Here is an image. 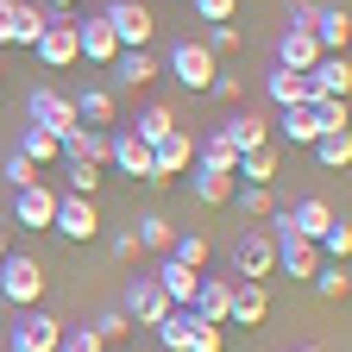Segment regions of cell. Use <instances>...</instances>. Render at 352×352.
I'll return each instance as SVG.
<instances>
[{"instance_id":"obj_41","label":"cell","mask_w":352,"mask_h":352,"mask_svg":"<svg viewBox=\"0 0 352 352\" xmlns=\"http://www.w3.org/2000/svg\"><path fill=\"white\" fill-rule=\"evenodd\" d=\"M88 327H95V333H101V346H120V340L132 333V321L120 315V308H101V315H95V321H88Z\"/></svg>"},{"instance_id":"obj_55","label":"cell","mask_w":352,"mask_h":352,"mask_svg":"<svg viewBox=\"0 0 352 352\" xmlns=\"http://www.w3.org/2000/svg\"><path fill=\"white\" fill-rule=\"evenodd\" d=\"M0 352H7V346H0Z\"/></svg>"},{"instance_id":"obj_34","label":"cell","mask_w":352,"mask_h":352,"mask_svg":"<svg viewBox=\"0 0 352 352\" xmlns=\"http://www.w3.org/2000/svg\"><path fill=\"white\" fill-rule=\"evenodd\" d=\"M308 283H315V296H321V302H346V296H352V271H346V264H321Z\"/></svg>"},{"instance_id":"obj_46","label":"cell","mask_w":352,"mask_h":352,"mask_svg":"<svg viewBox=\"0 0 352 352\" xmlns=\"http://www.w3.org/2000/svg\"><path fill=\"white\" fill-rule=\"evenodd\" d=\"M201 44H208L214 57H220V51H239V44H245V32H239V25L227 19V25H208V38H201Z\"/></svg>"},{"instance_id":"obj_51","label":"cell","mask_w":352,"mask_h":352,"mask_svg":"<svg viewBox=\"0 0 352 352\" xmlns=\"http://www.w3.org/2000/svg\"><path fill=\"white\" fill-rule=\"evenodd\" d=\"M0 258H7V227H0Z\"/></svg>"},{"instance_id":"obj_32","label":"cell","mask_w":352,"mask_h":352,"mask_svg":"<svg viewBox=\"0 0 352 352\" xmlns=\"http://www.w3.org/2000/svg\"><path fill=\"white\" fill-rule=\"evenodd\" d=\"M233 164H239V151H233L227 139H195V170H214V176H233Z\"/></svg>"},{"instance_id":"obj_43","label":"cell","mask_w":352,"mask_h":352,"mask_svg":"<svg viewBox=\"0 0 352 352\" xmlns=\"http://www.w3.org/2000/svg\"><path fill=\"white\" fill-rule=\"evenodd\" d=\"M38 176H44V170H38V164H25L19 151H13L7 164H0V183H7V189H32V183H38Z\"/></svg>"},{"instance_id":"obj_12","label":"cell","mask_w":352,"mask_h":352,"mask_svg":"<svg viewBox=\"0 0 352 352\" xmlns=\"http://www.w3.org/2000/svg\"><path fill=\"white\" fill-rule=\"evenodd\" d=\"M315 63H321L315 25H283V38H277V69H296V76H308Z\"/></svg>"},{"instance_id":"obj_24","label":"cell","mask_w":352,"mask_h":352,"mask_svg":"<svg viewBox=\"0 0 352 352\" xmlns=\"http://www.w3.org/2000/svg\"><path fill=\"white\" fill-rule=\"evenodd\" d=\"M315 44L321 51H346L352 44V13L346 7H315Z\"/></svg>"},{"instance_id":"obj_4","label":"cell","mask_w":352,"mask_h":352,"mask_svg":"<svg viewBox=\"0 0 352 352\" xmlns=\"http://www.w3.org/2000/svg\"><path fill=\"white\" fill-rule=\"evenodd\" d=\"M32 51H38L44 69H69V63H82V51H76V19H69V13H51Z\"/></svg>"},{"instance_id":"obj_1","label":"cell","mask_w":352,"mask_h":352,"mask_svg":"<svg viewBox=\"0 0 352 352\" xmlns=\"http://www.w3.org/2000/svg\"><path fill=\"white\" fill-rule=\"evenodd\" d=\"M227 271L239 283H264V277H271L277 271V239H271V227H239V239L227 252Z\"/></svg>"},{"instance_id":"obj_37","label":"cell","mask_w":352,"mask_h":352,"mask_svg":"<svg viewBox=\"0 0 352 352\" xmlns=\"http://www.w3.org/2000/svg\"><path fill=\"white\" fill-rule=\"evenodd\" d=\"M132 239H139V252H170L176 227H170L164 214H145V220H139V233H132Z\"/></svg>"},{"instance_id":"obj_19","label":"cell","mask_w":352,"mask_h":352,"mask_svg":"<svg viewBox=\"0 0 352 352\" xmlns=\"http://www.w3.org/2000/svg\"><path fill=\"white\" fill-rule=\"evenodd\" d=\"M107 164H113L120 176H139V183H151V145L139 139V132H113V151H107Z\"/></svg>"},{"instance_id":"obj_38","label":"cell","mask_w":352,"mask_h":352,"mask_svg":"<svg viewBox=\"0 0 352 352\" xmlns=\"http://www.w3.org/2000/svg\"><path fill=\"white\" fill-rule=\"evenodd\" d=\"M63 183H69V195H88V201H95L101 170H95V164H82V157H63Z\"/></svg>"},{"instance_id":"obj_30","label":"cell","mask_w":352,"mask_h":352,"mask_svg":"<svg viewBox=\"0 0 352 352\" xmlns=\"http://www.w3.org/2000/svg\"><path fill=\"white\" fill-rule=\"evenodd\" d=\"M189 189H195V201H201V208H227L239 183H233V176H214V170H195V176H189Z\"/></svg>"},{"instance_id":"obj_52","label":"cell","mask_w":352,"mask_h":352,"mask_svg":"<svg viewBox=\"0 0 352 352\" xmlns=\"http://www.w3.org/2000/svg\"><path fill=\"white\" fill-rule=\"evenodd\" d=\"M296 352H327V346H296Z\"/></svg>"},{"instance_id":"obj_35","label":"cell","mask_w":352,"mask_h":352,"mask_svg":"<svg viewBox=\"0 0 352 352\" xmlns=\"http://www.w3.org/2000/svg\"><path fill=\"white\" fill-rule=\"evenodd\" d=\"M164 258H176V264H189V271H208V233H176Z\"/></svg>"},{"instance_id":"obj_13","label":"cell","mask_w":352,"mask_h":352,"mask_svg":"<svg viewBox=\"0 0 352 352\" xmlns=\"http://www.w3.org/2000/svg\"><path fill=\"white\" fill-rule=\"evenodd\" d=\"M57 151H63V157H82V164H95V170H107L113 132H107V126H76V132H63V139H57ZM63 157H57V164H63Z\"/></svg>"},{"instance_id":"obj_20","label":"cell","mask_w":352,"mask_h":352,"mask_svg":"<svg viewBox=\"0 0 352 352\" xmlns=\"http://www.w3.org/2000/svg\"><path fill=\"white\" fill-rule=\"evenodd\" d=\"M308 82H315V95L346 101V95H352V63H346V51H321V63L308 69Z\"/></svg>"},{"instance_id":"obj_45","label":"cell","mask_w":352,"mask_h":352,"mask_svg":"<svg viewBox=\"0 0 352 352\" xmlns=\"http://www.w3.org/2000/svg\"><path fill=\"white\" fill-rule=\"evenodd\" d=\"M195 19L201 25H227V19H239V0H195Z\"/></svg>"},{"instance_id":"obj_27","label":"cell","mask_w":352,"mask_h":352,"mask_svg":"<svg viewBox=\"0 0 352 352\" xmlns=\"http://www.w3.org/2000/svg\"><path fill=\"white\" fill-rule=\"evenodd\" d=\"M233 176H245V183H258V189H271V183H277V145H258V151H239Z\"/></svg>"},{"instance_id":"obj_26","label":"cell","mask_w":352,"mask_h":352,"mask_svg":"<svg viewBox=\"0 0 352 352\" xmlns=\"http://www.w3.org/2000/svg\"><path fill=\"white\" fill-rule=\"evenodd\" d=\"M107 69L120 76V88H145V82H157V57H151V51H120Z\"/></svg>"},{"instance_id":"obj_17","label":"cell","mask_w":352,"mask_h":352,"mask_svg":"<svg viewBox=\"0 0 352 352\" xmlns=\"http://www.w3.org/2000/svg\"><path fill=\"white\" fill-rule=\"evenodd\" d=\"M333 220H340V214H333L321 195H302L296 208H283V227H289V233H302V239H321Z\"/></svg>"},{"instance_id":"obj_53","label":"cell","mask_w":352,"mask_h":352,"mask_svg":"<svg viewBox=\"0 0 352 352\" xmlns=\"http://www.w3.org/2000/svg\"><path fill=\"white\" fill-rule=\"evenodd\" d=\"M0 82H7V69H0Z\"/></svg>"},{"instance_id":"obj_28","label":"cell","mask_w":352,"mask_h":352,"mask_svg":"<svg viewBox=\"0 0 352 352\" xmlns=\"http://www.w3.org/2000/svg\"><path fill=\"white\" fill-rule=\"evenodd\" d=\"M69 101H76L82 126H113V88H82V95H69Z\"/></svg>"},{"instance_id":"obj_10","label":"cell","mask_w":352,"mask_h":352,"mask_svg":"<svg viewBox=\"0 0 352 352\" xmlns=\"http://www.w3.org/2000/svg\"><path fill=\"white\" fill-rule=\"evenodd\" d=\"M44 7H32V0H0V44H38V32H44Z\"/></svg>"},{"instance_id":"obj_31","label":"cell","mask_w":352,"mask_h":352,"mask_svg":"<svg viewBox=\"0 0 352 352\" xmlns=\"http://www.w3.org/2000/svg\"><path fill=\"white\" fill-rule=\"evenodd\" d=\"M13 151H19L25 164H38V170H51V164L63 157V151H57V139H51V132H38V126H25V132H19V145H13Z\"/></svg>"},{"instance_id":"obj_49","label":"cell","mask_w":352,"mask_h":352,"mask_svg":"<svg viewBox=\"0 0 352 352\" xmlns=\"http://www.w3.org/2000/svg\"><path fill=\"white\" fill-rule=\"evenodd\" d=\"M113 258H120V264H132V258H139V239L120 233V239H113Z\"/></svg>"},{"instance_id":"obj_23","label":"cell","mask_w":352,"mask_h":352,"mask_svg":"<svg viewBox=\"0 0 352 352\" xmlns=\"http://www.w3.org/2000/svg\"><path fill=\"white\" fill-rule=\"evenodd\" d=\"M264 95H271V107H296V101H315V82L296 76V69H271L264 76Z\"/></svg>"},{"instance_id":"obj_47","label":"cell","mask_w":352,"mask_h":352,"mask_svg":"<svg viewBox=\"0 0 352 352\" xmlns=\"http://www.w3.org/2000/svg\"><path fill=\"white\" fill-rule=\"evenodd\" d=\"M315 120H321V132H346V101L315 95Z\"/></svg>"},{"instance_id":"obj_15","label":"cell","mask_w":352,"mask_h":352,"mask_svg":"<svg viewBox=\"0 0 352 352\" xmlns=\"http://www.w3.org/2000/svg\"><path fill=\"white\" fill-rule=\"evenodd\" d=\"M76 51L95 63V69H107L113 57H120V38H113V25H107V13L101 19H76Z\"/></svg>"},{"instance_id":"obj_33","label":"cell","mask_w":352,"mask_h":352,"mask_svg":"<svg viewBox=\"0 0 352 352\" xmlns=\"http://www.w3.org/2000/svg\"><path fill=\"white\" fill-rule=\"evenodd\" d=\"M315 164L321 170H346L352 164V132H321L315 139Z\"/></svg>"},{"instance_id":"obj_7","label":"cell","mask_w":352,"mask_h":352,"mask_svg":"<svg viewBox=\"0 0 352 352\" xmlns=\"http://www.w3.org/2000/svg\"><path fill=\"white\" fill-rule=\"evenodd\" d=\"M107 25H113V38H120V51H145L151 32H157V19H151L145 0H113V7H107Z\"/></svg>"},{"instance_id":"obj_3","label":"cell","mask_w":352,"mask_h":352,"mask_svg":"<svg viewBox=\"0 0 352 352\" xmlns=\"http://www.w3.org/2000/svg\"><path fill=\"white\" fill-rule=\"evenodd\" d=\"M164 69H170L176 82H183L189 95H208V82L220 76V69H214V51H208L201 38H183V44H176V51L164 57Z\"/></svg>"},{"instance_id":"obj_6","label":"cell","mask_w":352,"mask_h":352,"mask_svg":"<svg viewBox=\"0 0 352 352\" xmlns=\"http://www.w3.org/2000/svg\"><path fill=\"white\" fill-rule=\"evenodd\" d=\"M25 113H32V126H38V132H51V139H63V132H76V126H82V120H76V101L63 95V88H32Z\"/></svg>"},{"instance_id":"obj_50","label":"cell","mask_w":352,"mask_h":352,"mask_svg":"<svg viewBox=\"0 0 352 352\" xmlns=\"http://www.w3.org/2000/svg\"><path fill=\"white\" fill-rule=\"evenodd\" d=\"M38 7H44V13H69L76 0H38Z\"/></svg>"},{"instance_id":"obj_21","label":"cell","mask_w":352,"mask_h":352,"mask_svg":"<svg viewBox=\"0 0 352 352\" xmlns=\"http://www.w3.org/2000/svg\"><path fill=\"white\" fill-rule=\"evenodd\" d=\"M214 139H227L233 151H258V145H271V120H258V113H233V120H220V132Z\"/></svg>"},{"instance_id":"obj_29","label":"cell","mask_w":352,"mask_h":352,"mask_svg":"<svg viewBox=\"0 0 352 352\" xmlns=\"http://www.w3.org/2000/svg\"><path fill=\"white\" fill-rule=\"evenodd\" d=\"M195 321H201L195 308H170V315H164L151 333H157V346H164V352H183V346H189V327H195Z\"/></svg>"},{"instance_id":"obj_16","label":"cell","mask_w":352,"mask_h":352,"mask_svg":"<svg viewBox=\"0 0 352 352\" xmlns=\"http://www.w3.org/2000/svg\"><path fill=\"white\" fill-rule=\"evenodd\" d=\"M51 214H57V189L51 183H44V176H38V183L32 189H13V220H19V227H51Z\"/></svg>"},{"instance_id":"obj_11","label":"cell","mask_w":352,"mask_h":352,"mask_svg":"<svg viewBox=\"0 0 352 352\" xmlns=\"http://www.w3.org/2000/svg\"><path fill=\"white\" fill-rule=\"evenodd\" d=\"M57 340H63V321L44 315V308H32V315L7 333V352H57Z\"/></svg>"},{"instance_id":"obj_44","label":"cell","mask_w":352,"mask_h":352,"mask_svg":"<svg viewBox=\"0 0 352 352\" xmlns=\"http://www.w3.org/2000/svg\"><path fill=\"white\" fill-rule=\"evenodd\" d=\"M57 352H107V346H101V333H95V327H63Z\"/></svg>"},{"instance_id":"obj_48","label":"cell","mask_w":352,"mask_h":352,"mask_svg":"<svg viewBox=\"0 0 352 352\" xmlns=\"http://www.w3.org/2000/svg\"><path fill=\"white\" fill-rule=\"evenodd\" d=\"M208 95H214L220 107H233V101H239V76H214V82H208Z\"/></svg>"},{"instance_id":"obj_5","label":"cell","mask_w":352,"mask_h":352,"mask_svg":"<svg viewBox=\"0 0 352 352\" xmlns=\"http://www.w3.org/2000/svg\"><path fill=\"white\" fill-rule=\"evenodd\" d=\"M189 164H195V139H189L183 126H176L170 139H157V145H151V183H145V189H170Z\"/></svg>"},{"instance_id":"obj_8","label":"cell","mask_w":352,"mask_h":352,"mask_svg":"<svg viewBox=\"0 0 352 352\" xmlns=\"http://www.w3.org/2000/svg\"><path fill=\"white\" fill-rule=\"evenodd\" d=\"M170 308H176V302L157 289V277H132V289H126V302H120V315L132 321V333H139V327H157Z\"/></svg>"},{"instance_id":"obj_39","label":"cell","mask_w":352,"mask_h":352,"mask_svg":"<svg viewBox=\"0 0 352 352\" xmlns=\"http://www.w3.org/2000/svg\"><path fill=\"white\" fill-rule=\"evenodd\" d=\"M233 195H239V214H245V220H271V214H277V195L258 189V183H245V189H233Z\"/></svg>"},{"instance_id":"obj_42","label":"cell","mask_w":352,"mask_h":352,"mask_svg":"<svg viewBox=\"0 0 352 352\" xmlns=\"http://www.w3.org/2000/svg\"><path fill=\"white\" fill-rule=\"evenodd\" d=\"M183 352H227V327H214V321H195Z\"/></svg>"},{"instance_id":"obj_36","label":"cell","mask_w":352,"mask_h":352,"mask_svg":"<svg viewBox=\"0 0 352 352\" xmlns=\"http://www.w3.org/2000/svg\"><path fill=\"white\" fill-rule=\"evenodd\" d=\"M132 132H139L145 145H157V139H170V132H176V113L157 101V107H145V113H139V126H132Z\"/></svg>"},{"instance_id":"obj_9","label":"cell","mask_w":352,"mask_h":352,"mask_svg":"<svg viewBox=\"0 0 352 352\" xmlns=\"http://www.w3.org/2000/svg\"><path fill=\"white\" fill-rule=\"evenodd\" d=\"M51 227L63 233V239H76V245H88L101 233V208L88 201V195H57V214H51Z\"/></svg>"},{"instance_id":"obj_22","label":"cell","mask_w":352,"mask_h":352,"mask_svg":"<svg viewBox=\"0 0 352 352\" xmlns=\"http://www.w3.org/2000/svg\"><path fill=\"white\" fill-rule=\"evenodd\" d=\"M227 296H233V277H208V271H201V283H195L189 308H195L201 321H214V327H227Z\"/></svg>"},{"instance_id":"obj_14","label":"cell","mask_w":352,"mask_h":352,"mask_svg":"<svg viewBox=\"0 0 352 352\" xmlns=\"http://www.w3.org/2000/svg\"><path fill=\"white\" fill-rule=\"evenodd\" d=\"M264 315H271V289H264V283H239V277H233L227 327H264Z\"/></svg>"},{"instance_id":"obj_56","label":"cell","mask_w":352,"mask_h":352,"mask_svg":"<svg viewBox=\"0 0 352 352\" xmlns=\"http://www.w3.org/2000/svg\"><path fill=\"white\" fill-rule=\"evenodd\" d=\"M107 352H113V346H107Z\"/></svg>"},{"instance_id":"obj_2","label":"cell","mask_w":352,"mask_h":352,"mask_svg":"<svg viewBox=\"0 0 352 352\" xmlns=\"http://www.w3.org/2000/svg\"><path fill=\"white\" fill-rule=\"evenodd\" d=\"M44 283H51V277H44L38 258H25V252H7V258H0V296H7L13 308H38L44 302Z\"/></svg>"},{"instance_id":"obj_54","label":"cell","mask_w":352,"mask_h":352,"mask_svg":"<svg viewBox=\"0 0 352 352\" xmlns=\"http://www.w3.org/2000/svg\"><path fill=\"white\" fill-rule=\"evenodd\" d=\"M0 214H7V201H0Z\"/></svg>"},{"instance_id":"obj_18","label":"cell","mask_w":352,"mask_h":352,"mask_svg":"<svg viewBox=\"0 0 352 352\" xmlns=\"http://www.w3.org/2000/svg\"><path fill=\"white\" fill-rule=\"evenodd\" d=\"M277 139L283 145H315L321 139V120H315V101H296V107H277Z\"/></svg>"},{"instance_id":"obj_25","label":"cell","mask_w":352,"mask_h":352,"mask_svg":"<svg viewBox=\"0 0 352 352\" xmlns=\"http://www.w3.org/2000/svg\"><path fill=\"white\" fill-rule=\"evenodd\" d=\"M151 277H157V289H164L176 308H189V296H195V283H201V271H189V264H176V258H164Z\"/></svg>"},{"instance_id":"obj_40","label":"cell","mask_w":352,"mask_h":352,"mask_svg":"<svg viewBox=\"0 0 352 352\" xmlns=\"http://www.w3.org/2000/svg\"><path fill=\"white\" fill-rule=\"evenodd\" d=\"M315 245H321V258H327V264H346V258H352V227H346V220H333V227H327Z\"/></svg>"}]
</instances>
